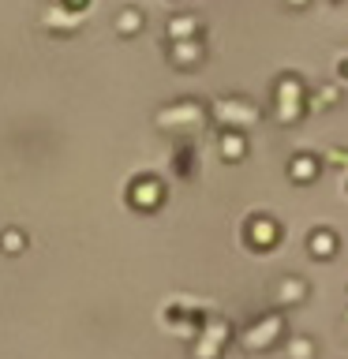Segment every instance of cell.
Here are the masks:
<instances>
[{"label":"cell","mask_w":348,"mask_h":359,"mask_svg":"<svg viewBox=\"0 0 348 359\" xmlns=\"http://www.w3.org/2000/svg\"><path fill=\"white\" fill-rule=\"evenodd\" d=\"M210 116L221 123V131H243L251 123H258V105L247 101L243 94H225V97H213L210 101Z\"/></svg>","instance_id":"obj_1"},{"label":"cell","mask_w":348,"mask_h":359,"mask_svg":"<svg viewBox=\"0 0 348 359\" xmlns=\"http://www.w3.org/2000/svg\"><path fill=\"white\" fill-rule=\"evenodd\" d=\"M307 86H303V79L296 72L281 75L274 83V116L281 123H296L303 116V109H307Z\"/></svg>","instance_id":"obj_2"},{"label":"cell","mask_w":348,"mask_h":359,"mask_svg":"<svg viewBox=\"0 0 348 359\" xmlns=\"http://www.w3.org/2000/svg\"><path fill=\"white\" fill-rule=\"evenodd\" d=\"M210 116V105H202L195 97H184V101H173V105H161L154 112V123L161 131H195L202 128Z\"/></svg>","instance_id":"obj_3"},{"label":"cell","mask_w":348,"mask_h":359,"mask_svg":"<svg viewBox=\"0 0 348 359\" xmlns=\"http://www.w3.org/2000/svg\"><path fill=\"white\" fill-rule=\"evenodd\" d=\"M128 202L135 210H142V213H150V210H157L165 202V184L157 176H135L131 184H128Z\"/></svg>","instance_id":"obj_4"},{"label":"cell","mask_w":348,"mask_h":359,"mask_svg":"<svg viewBox=\"0 0 348 359\" xmlns=\"http://www.w3.org/2000/svg\"><path fill=\"white\" fill-rule=\"evenodd\" d=\"M247 243L258 247V251H274L277 240H281V224L269 217V213H255V217H247Z\"/></svg>","instance_id":"obj_5"},{"label":"cell","mask_w":348,"mask_h":359,"mask_svg":"<svg viewBox=\"0 0 348 359\" xmlns=\"http://www.w3.org/2000/svg\"><path fill=\"white\" fill-rule=\"evenodd\" d=\"M38 22L45 30H56V34H72L79 30V22H83V15L79 11H67L64 4H56V0H49L41 11H38Z\"/></svg>","instance_id":"obj_6"},{"label":"cell","mask_w":348,"mask_h":359,"mask_svg":"<svg viewBox=\"0 0 348 359\" xmlns=\"http://www.w3.org/2000/svg\"><path fill=\"white\" fill-rule=\"evenodd\" d=\"M202 56H206V45H202V38L168 41V60H173L176 67H195V64H202Z\"/></svg>","instance_id":"obj_7"},{"label":"cell","mask_w":348,"mask_h":359,"mask_svg":"<svg viewBox=\"0 0 348 359\" xmlns=\"http://www.w3.org/2000/svg\"><path fill=\"white\" fill-rule=\"evenodd\" d=\"M165 34L168 41H191V38H202V19L191 15V11H184V15H173L165 22Z\"/></svg>","instance_id":"obj_8"},{"label":"cell","mask_w":348,"mask_h":359,"mask_svg":"<svg viewBox=\"0 0 348 359\" xmlns=\"http://www.w3.org/2000/svg\"><path fill=\"white\" fill-rule=\"evenodd\" d=\"M319 168H322V161L314 154H296L288 161V176H292V184H311L319 176Z\"/></svg>","instance_id":"obj_9"},{"label":"cell","mask_w":348,"mask_h":359,"mask_svg":"<svg viewBox=\"0 0 348 359\" xmlns=\"http://www.w3.org/2000/svg\"><path fill=\"white\" fill-rule=\"evenodd\" d=\"M307 251H311L314 258H333V255H337V232H333V229H311Z\"/></svg>","instance_id":"obj_10"},{"label":"cell","mask_w":348,"mask_h":359,"mask_svg":"<svg viewBox=\"0 0 348 359\" xmlns=\"http://www.w3.org/2000/svg\"><path fill=\"white\" fill-rule=\"evenodd\" d=\"M218 150H221L225 161H243L247 157V135L243 131H221Z\"/></svg>","instance_id":"obj_11"},{"label":"cell","mask_w":348,"mask_h":359,"mask_svg":"<svg viewBox=\"0 0 348 359\" xmlns=\"http://www.w3.org/2000/svg\"><path fill=\"white\" fill-rule=\"evenodd\" d=\"M116 30L123 34V38H131V34H139V30H142V11L135 8V4L120 8V11H116Z\"/></svg>","instance_id":"obj_12"},{"label":"cell","mask_w":348,"mask_h":359,"mask_svg":"<svg viewBox=\"0 0 348 359\" xmlns=\"http://www.w3.org/2000/svg\"><path fill=\"white\" fill-rule=\"evenodd\" d=\"M22 247H27V232H22V229L11 224V229L0 232V251H4V255H19Z\"/></svg>","instance_id":"obj_13"},{"label":"cell","mask_w":348,"mask_h":359,"mask_svg":"<svg viewBox=\"0 0 348 359\" xmlns=\"http://www.w3.org/2000/svg\"><path fill=\"white\" fill-rule=\"evenodd\" d=\"M173 168L180 176H191L199 168V157H195V150H191V146H180L176 150V157H173Z\"/></svg>","instance_id":"obj_14"},{"label":"cell","mask_w":348,"mask_h":359,"mask_svg":"<svg viewBox=\"0 0 348 359\" xmlns=\"http://www.w3.org/2000/svg\"><path fill=\"white\" fill-rule=\"evenodd\" d=\"M303 292H307V285H303L300 277H285L277 285V296L285 299V303H296V299H303Z\"/></svg>","instance_id":"obj_15"},{"label":"cell","mask_w":348,"mask_h":359,"mask_svg":"<svg viewBox=\"0 0 348 359\" xmlns=\"http://www.w3.org/2000/svg\"><path fill=\"white\" fill-rule=\"evenodd\" d=\"M337 101H341V90H337V86H322L319 94L307 97V105H314V109H330V105H337Z\"/></svg>","instance_id":"obj_16"},{"label":"cell","mask_w":348,"mask_h":359,"mask_svg":"<svg viewBox=\"0 0 348 359\" xmlns=\"http://www.w3.org/2000/svg\"><path fill=\"white\" fill-rule=\"evenodd\" d=\"M56 4H64L67 11H79V15H86V8H90V0H56Z\"/></svg>","instance_id":"obj_17"},{"label":"cell","mask_w":348,"mask_h":359,"mask_svg":"<svg viewBox=\"0 0 348 359\" xmlns=\"http://www.w3.org/2000/svg\"><path fill=\"white\" fill-rule=\"evenodd\" d=\"M337 75L348 79V56H341V60H337Z\"/></svg>","instance_id":"obj_18"},{"label":"cell","mask_w":348,"mask_h":359,"mask_svg":"<svg viewBox=\"0 0 348 359\" xmlns=\"http://www.w3.org/2000/svg\"><path fill=\"white\" fill-rule=\"evenodd\" d=\"M330 161L333 165H348V154H330Z\"/></svg>","instance_id":"obj_19"},{"label":"cell","mask_w":348,"mask_h":359,"mask_svg":"<svg viewBox=\"0 0 348 359\" xmlns=\"http://www.w3.org/2000/svg\"><path fill=\"white\" fill-rule=\"evenodd\" d=\"M285 4H288V8H307L311 0H285Z\"/></svg>","instance_id":"obj_20"}]
</instances>
